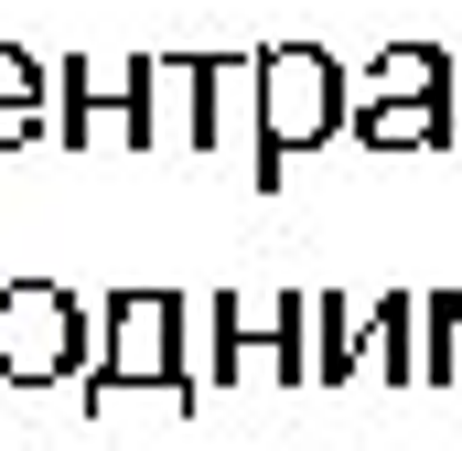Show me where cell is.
I'll return each instance as SVG.
<instances>
[{
  "mask_svg": "<svg viewBox=\"0 0 462 451\" xmlns=\"http://www.w3.org/2000/svg\"><path fill=\"white\" fill-rule=\"evenodd\" d=\"M334 129H355V76L323 43H258V129H247V172L280 183L301 151H323Z\"/></svg>",
  "mask_w": 462,
  "mask_h": 451,
  "instance_id": "obj_1",
  "label": "cell"
},
{
  "mask_svg": "<svg viewBox=\"0 0 462 451\" xmlns=\"http://www.w3.org/2000/svg\"><path fill=\"white\" fill-rule=\"evenodd\" d=\"M183 323H194V301H172V290H118L97 301V365H87V409H118V398H172V409H194V365H183Z\"/></svg>",
  "mask_w": 462,
  "mask_h": 451,
  "instance_id": "obj_2",
  "label": "cell"
},
{
  "mask_svg": "<svg viewBox=\"0 0 462 451\" xmlns=\"http://www.w3.org/2000/svg\"><path fill=\"white\" fill-rule=\"evenodd\" d=\"M355 140L376 161L398 151H452L462 118H452V54L441 43H387L365 76H355Z\"/></svg>",
  "mask_w": 462,
  "mask_h": 451,
  "instance_id": "obj_3",
  "label": "cell"
},
{
  "mask_svg": "<svg viewBox=\"0 0 462 451\" xmlns=\"http://www.w3.org/2000/svg\"><path fill=\"white\" fill-rule=\"evenodd\" d=\"M97 365V312L65 280H0V387H65Z\"/></svg>",
  "mask_w": 462,
  "mask_h": 451,
  "instance_id": "obj_4",
  "label": "cell"
},
{
  "mask_svg": "<svg viewBox=\"0 0 462 451\" xmlns=\"http://www.w3.org/2000/svg\"><path fill=\"white\" fill-rule=\"evenodd\" d=\"M205 354H216V387H236V376H312L301 290H216L205 301Z\"/></svg>",
  "mask_w": 462,
  "mask_h": 451,
  "instance_id": "obj_5",
  "label": "cell"
},
{
  "mask_svg": "<svg viewBox=\"0 0 462 451\" xmlns=\"http://www.w3.org/2000/svg\"><path fill=\"white\" fill-rule=\"evenodd\" d=\"M65 151H151V54H87L54 97Z\"/></svg>",
  "mask_w": 462,
  "mask_h": 451,
  "instance_id": "obj_6",
  "label": "cell"
},
{
  "mask_svg": "<svg viewBox=\"0 0 462 451\" xmlns=\"http://www.w3.org/2000/svg\"><path fill=\"white\" fill-rule=\"evenodd\" d=\"M151 151H205V54H151Z\"/></svg>",
  "mask_w": 462,
  "mask_h": 451,
  "instance_id": "obj_7",
  "label": "cell"
},
{
  "mask_svg": "<svg viewBox=\"0 0 462 451\" xmlns=\"http://www.w3.org/2000/svg\"><path fill=\"white\" fill-rule=\"evenodd\" d=\"M355 312L345 290H301V344H312V376L323 387H345V376H365V344H355Z\"/></svg>",
  "mask_w": 462,
  "mask_h": 451,
  "instance_id": "obj_8",
  "label": "cell"
},
{
  "mask_svg": "<svg viewBox=\"0 0 462 451\" xmlns=\"http://www.w3.org/2000/svg\"><path fill=\"white\" fill-rule=\"evenodd\" d=\"M365 365H376V376H398V387L430 365V290H420V301H409V290H387V301H376V344H365Z\"/></svg>",
  "mask_w": 462,
  "mask_h": 451,
  "instance_id": "obj_9",
  "label": "cell"
},
{
  "mask_svg": "<svg viewBox=\"0 0 462 451\" xmlns=\"http://www.w3.org/2000/svg\"><path fill=\"white\" fill-rule=\"evenodd\" d=\"M258 129V54H205V151Z\"/></svg>",
  "mask_w": 462,
  "mask_h": 451,
  "instance_id": "obj_10",
  "label": "cell"
},
{
  "mask_svg": "<svg viewBox=\"0 0 462 451\" xmlns=\"http://www.w3.org/2000/svg\"><path fill=\"white\" fill-rule=\"evenodd\" d=\"M420 376H462V290H430V365Z\"/></svg>",
  "mask_w": 462,
  "mask_h": 451,
  "instance_id": "obj_11",
  "label": "cell"
},
{
  "mask_svg": "<svg viewBox=\"0 0 462 451\" xmlns=\"http://www.w3.org/2000/svg\"><path fill=\"white\" fill-rule=\"evenodd\" d=\"M0 108H54V76H43L22 43H0Z\"/></svg>",
  "mask_w": 462,
  "mask_h": 451,
  "instance_id": "obj_12",
  "label": "cell"
},
{
  "mask_svg": "<svg viewBox=\"0 0 462 451\" xmlns=\"http://www.w3.org/2000/svg\"><path fill=\"white\" fill-rule=\"evenodd\" d=\"M43 129H54V108H0V151H32Z\"/></svg>",
  "mask_w": 462,
  "mask_h": 451,
  "instance_id": "obj_13",
  "label": "cell"
}]
</instances>
